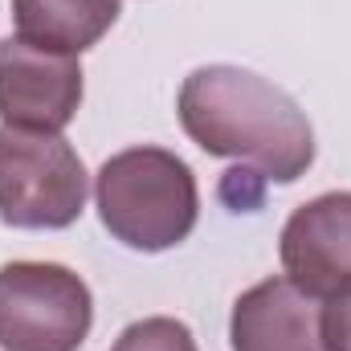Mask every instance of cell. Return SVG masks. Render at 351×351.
I'll return each instance as SVG.
<instances>
[{"instance_id":"obj_8","label":"cell","mask_w":351,"mask_h":351,"mask_svg":"<svg viewBox=\"0 0 351 351\" xmlns=\"http://www.w3.org/2000/svg\"><path fill=\"white\" fill-rule=\"evenodd\" d=\"M119 12V0H12L16 37L74 58L110 33Z\"/></svg>"},{"instance_id":"obj_9","label":"cell","mask_w":351,"mask_h":351,"mask_svg":"<svg viewBox=\"0 0 351 351\" xmlns=\"http://www.w3.org/2000/svg\"><path fill=\"white\" fill-rule=\"evenodd\" d=\"M110 351H200L188 323L168 319V315H152V319H139L131 323Z\"/></svg>"},{"instance_id":"obj_5","label":"cell","mask_w":351,"mask_h":351,"mask_svg":"<svg viewBox=\"0 0 351 351\" xmlns=\"http://www.w3.org/2000/svg\"><path fill=\"white\" fill-rule=\"evenodd\" d=\"M82 106V66L74 53L41 49L25 37L0 41V123L62 135Z\"/></svg>"},{"instance_id":"obj_6","label":"cell","mask_w":351,"mask_h":351,"mask_svg":"<svg viewBox=\"0 0 351 351\" xmlns=\"http://www.w3.org/2000/svg\"><path fill=\"white\" fill-rule=\"evenodd\" d=\"M278 258L282 274L319 302L351 294V192H323L294 208Z\"/></svg>"},{"instance_id":"obj_10","label":"cell","mask_w":351,"mask_h":351,"mask_svg":"<svg viewBox=\"0 0 351 351\" xmlns=\"http://www.w3.org/2000/svg\"><path fill=\"white\" fill-rule=\"evenodd\" d=\"M319 331H323V351H351V294L323 302Z\"/></svg>"},{"instance_id":"obj_1","label":"cell","mask_w":351,"mask_h":351,"mask_svg":"<svg viewBox=\"0 0 351 351\" xmlns=\"http://www.w3.org/2000/svg\"><path fill=\"white\" fill-rule=\"evenodd\" d=\"M184 135L217 156L237 160L274 184H294L315 164V131L302 106L269 78L241 66H200L184 78L176 102Z\"/></svg>"},{"instance_id":"obj_2","label":"cell","mask_w":351,"mask_h":351,"mask_svg":"<svg viewBox=\"0 0 351 351\" xmlns=\"http://www.w3.org/2000/svg\"><path fill=\"white\" fill-rule=\"evenodd\" d=\"M94 204L102 229L135 250L164 254L196 229L200 192L192 168L168 147H127L94 176Z\"/></svg>"},{"instance_id":"obj_4","label":"cell","mask_w":351,"mask_h":351,"mask_svg":"<svg viewBox=\"0 0 351 351\" xmlns=\"http://www.w3.org/2000/svg\"><path fill=\"white\" fill-rule=\"evenodd\" d=\"M94 323L90 286L58 262L0 265V348L78 351Z\"/></svg>"},{"instance_id":"obj_3","label":"cell","mask_w":351,"mask_h":351,"mask_svg":"<svg viewBox=\"0 0 351 351\" xmlns=\"http://www.w3.org/2000/svg\"><path fill=\"white\" fill-rule=\"evenodd\" d=\"M90 196L82 156L49 131L0 127V221L12 229H70Z\"/></svg>"},{"instance_id":"obj_7","label":"cell","mask_w":351,"mask_h":351,"mask_svg":"<svg viewBox=\"0 0 351 351\" xmlns=\"http://www.w3.org/2000/svg\"><path fill=\"white\" fill-rule=\"evenodd\" d=\"M319 311L323 302L286 274L262 278L233 302L229 343L233 351H323Z\"/></svg>"}]
</instances>
